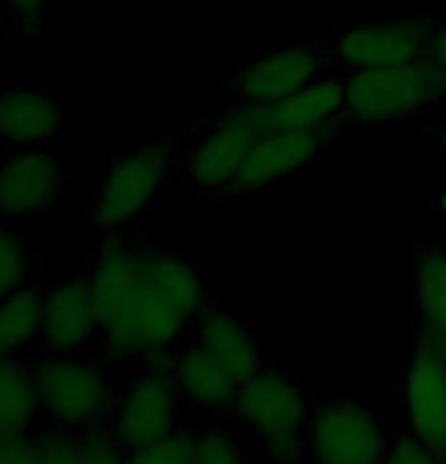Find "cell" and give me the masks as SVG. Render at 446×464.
<instances>
[{"label":"cell","instance_id":"cell-1","mask_svg":"<svg viewBox=\"0 0 446 464\" xmlns=\"http://www.w3.org/2000/svg\"><path fill=\"white\" fill-rule=\"evenodd\" d=\"M89 285L107 362L170 367L182 334L207 310L204 279L189 258L110 231L92 261Z\"/></svg>","mask_w":446,"mask_h":464},{"label":"cell","instance_id":"cell-2","mask_svg":"<svg viewBox=\"0 0 446 464\" xmlns=\"http://www.w3.org/2000/svg\"><path fill=\"white\" fill-rule=\"evenodd\" d=\"M346 76V98L337 134H373L422 116L446 98V70L431 58L398 67L355 70Z\"/></svg>","mask_w":446,"mask_h":464},{"label":"cell","instance_id":"cell-3","mask_svg":"<svg viewBox=\"0 0 446 464\" xmlns=\"http://www.w3.org/2000/svg\"><path fill=\"white\" fill-rule=\"evenodd\" d=\"M313 401L316 395L292 373L267 364L240 385L234 413L267 464H310L307 428Z\"/></svg>","mask_w":446,"mask_h":464},{"label":"cell","instance_id":"cell-4","mask_svg":"<svg viewBox=\"0 0 446 464\" xmlns=\"http://www.w3.org/2000/svg\"><path fill=\"white\" fill-rule=\"evenodd\" d=\"M340 73L328 40H292L256 52L228 82L225 107H270L307 85Z\"/></svg>","mask_w":446,"mask_h":464},{"label":"cell","instance_id":"cell-5","mask_svg":"<svg viewBox=\"0 0 446 464\" xmlns=\"http://www.w3.org/2000/svg\"><path fill=\"white\" fill-rule=\"evenodd\" d=\"M177 161L179 152L173 140H149L110 161V168L101 177L98 198L92 204V222L103 234L131 225L161 195V188L177 170Z\"/></svg>","mask_w":446,"mask_h":464},{"label":"cell","instance_id":"cell-6","mask_svg":"<svg viewBox=\"0 0 446 464\" xmlns=\"http://www.w3.org/2000/svg\"><path fill=\"white\" fill-rule=\"evenodd\" d=\"M43 416L52 425L89 431L101 428L116 407V382L101 362L82 355H46L34 367Z\"/></svg>","mask_w":446,"mask_h":464},{"label":"cell","instance_id":"cell-7","mask_svg":"<svg viewBox=\"0 0 446 464\" xmlns=\"http://www.w3.org/2000/svg\"><path fill=\"white\" fill-rule=\"evenodd\" d=\"M441 22L443 15L437 13H413L404 19L340 24L328 37V46L334 52L340 73L413 64V61L431 58Z\"/></svg>","mask_w":446,"mask_h":464},{"label":"cell","instance_id":"cell-8","mask_svg":"<svg viewBox=\"0 0 446 464\" xmlns=\"http://www.w3.org/2000/svg\"><path fill=\"white\" fill-rule=\"evenodd\" d=\"M310 464H383L392 431L377 410L346 395H316L307 428Z\"/></svg>","mask_w":446,"mask_h":464},{"label":"cell","instance_id":"cell-9","mask_svg":"<svg viewBox=\"0 0 446 464\" xmlns=\"http://www.w3.org/2000/svg\"><path fill=\"white\" fill-rule=\"evenodd\" d=\"M258 137L249 110L222 107L218 116L195 128L189 146L179 152V168L204 198H225Z\"/></svg>","mask_w":446,"mask_h":464},{"label":"cell","instance_id":"cell-10","mask_svg":"<svg viewBox=\"0 0 446 464\" xmlns=\"http://www.w3.org/2000/svg\"><path fill=\"white\" fill-rule=\"evenodd\" d=\"M179 398L182 395L170 367L146 364L119 392L116 407H112L103 428L125 452L161 440V437L177 431Z\"/></svg>","mask_w":446,"mask_h":464},{"label":"cell","instance_id":"cell-11","mask_svg":"<svg viewBox=\"0 0 446 464\" xmlns=\"http://www.w3.org/2000/svg\"><path fill=\"white\" fill-rule=\"evenodd\" d=\"M395 401L401 431L446 452V355L413 346L398 380Z\"/></svg>","mask_w":446,"mask_h":464},{"label":"cell","instance_id":"cell-12","mask_svg":"<svg viewBox=\"0 0 446 464\" xmlns=\"http://www.w3.org/2000/svg\"><path fill=\"white\" fill-rule=\"evenodd\" d=\"M328 130H274L261 134L243 159V168L234 177L228 195H256L261 188L279 186V182L310 170L322 159L331 143Z\"/></svg>","mask_w":446,"mask_h":464},{"label":"cell","instance_id":"cell-13","mask_svg":"<svg viewBox=\"0 0 446 464\" xmlns=\"http://www.w3.org/2000/svg\"><path fill=\"white\" fill-rule=\"evenodd\" d=\"M101 334L89 276H67L43 295L40 343L49 355H80Z\"/></svg>","mask_w":446,"mask_h":464},{"label":"cell","instance_id":"cell-14","mask_svg":"<svg viewBox=\"0 0 446 464\" xmlns=\"http://www.w3.org/2000/svg\"><path fill=\"white\" fill-rule=\"evenodd\" d=\"M67 177L61 164L40 149H22L0 164V216L24 218L46 213L61 200Z\"/></svg>","mask_w":446,"mask_h":464},{"label":"cell","instance_id":"cell-15","mask_svg":"<svg viewBox=\"0 0 446 464\" xmlns=\"http://www.w3.org/2000/svg\"><path fill=\"white\" fill-rule=\"evenodd\" d=\"M346 98V76L331 73L325 80L307 85L292 98L270 103V107L249 110L252 125L258 134H274V130H328L334 134L337 116L344 110Z\"/></svg>","mask_w":446,"mask_h":464},{"label":"cell","instance_id":"cell-16","mask_svg":"<svg viewBox=\"0 0 446 464\" xmlns=\"http://www.w3.org/2000/svg\"><path fill=\"white\" fill-rule=\"evenodd\" d=\"M413 346L446 355V237L422 243L413 256Z\"/></svg>","mask_w":446,"mask_h":464},{"label":"cell","instance_id":"cell-17","mask_svg":"<svg viewBox=\"0 0 446 464\" xmlns=\"http://www.w3.org/2000/svg\"><path fill=\"white\" fill-rule=\"evenodd\" d=\"M170 373L177 380L179 395L195 407L218 410V413H231L238 404L240 382L234 380V373L218 362L216 355H209L204 346L189 343L177 346V353L170 358Z\"/></svg>","mask_w":446,"mask_h":464},{"label":"cell","instance_id":"cell-18","mask_svg":"<svg viewBox=\"0 0 446 464\" xmlns=\"http://www.w3.org/2000/svg\"><path fill=\"white\" fill-rule=\"evenodd\" d=\"M195 340L209 355H216L218 362L228 367L240 385L267 367L256 340V331H252L249 322H243L234 313L207 306L195 322Z\"/></svg>","mask_w":446,"mask_h":464},{"label":"cell","instance_id":"cell-19","mask_svg":"<svg viewBox=\"0 0 446 464\" xmlns=\"http://www.w3.org/2000/svg\"><path fill=\"white\" fill-rule=\"evenodd\" d=\"M64 112L52 94L15 85L0 94V140L15 149L43 146L61 130Z\"/></svg>","mask_w":446,"mask_h":464},{"label":"cell","instance_id":"cell-20","mask_svg":"<svg viewBox=\"0 0 446 464\" xmlns=\"http://www.w3.org/2000/svg\"><path fill=\"white\" fill-rule=\"evenodd\" d=\"M40 413L37 373L19 358H0V440L31 434L40 422Z\"/></svg>","mask_w":446,"mask_h":464},{"label":"cell","instance_id":"cell-21","mask_svg":"<svg viewBox=\"0 0 446 464\" xmlns=\"http://www.w3.org/2000/svg\"><path fill=\"white\" fill-rule=\"evenodd\" d=\"M43 295L37 285H22L0 301V358H15L40 340Z\"/></svg>","mask_w":446,"mask_h":464},{"label":"cell","instance_id":"cell-22","mask_svg":"<svg viewBox=\"0 0 446 464\" xmlns=\"http://www.w3.org/2000/svg\"><path fill=\"white\" fill-rule=\"evenodd\" d=\"M34 274L31 249L24 243L22 234L10 231V227H0V301L6 295H13L15 288L28 285Z\"/></svg>","mask_w":446,"mask_h":464},{"label":"cell","instance_id":"cell-23","mask_svg":"<svg viewBox=\"0 0 446 464\" xmlns=\"http://www.w3.org/2000/svg\"><path fill=\"white\" fill-rule=\"evenodd\" d=\"M195 446L198 434L189 431H173L161 440H152L146 446L125 452V464H195Z\"/></svg>","mask_w":446,"mask_h":464},{"label":"cell","instance_id":"cell-24","mask_svg":"<svg viewBox=\"0 0 446 464\" xmlns=\"http://www.w3.org/2000/svg\"><path fill=\"white\" fill-rule=\"evenodd\" d=\"M195 464H249L247 443L240 440L234 428H204V431H198Z\"/></svg>","mask_w":446,"mask_h":464},{"label":"cell","instance_id":"cell-25","mask_svg":"<svg viewBox=\"0 0 446 464\" xmlns=\"http://www.w3.org/2000/svg\"><path fill=\"white\" fill-rule=\"evenodd\" d=\"M40 464H82V431L52 425L40 437Z\"/></svg>","mask_w":446,"mask_h":464},{"label":"cell","instance_id":"cell-26","mask_svg":"<svg viewBox=\"0 0 446 464\" xmlns=\"http://www.w3.org/2000/svg\"><path fill=\"white\" fill-rule=\"evenodd\" d=\"M383 464H446V452L431 450V446L422 443L413 434L398 431V434H392V443H389Z\"/></svg>","mask_w":446,"mask_h":464},{"label":"cell","instance_id":"cell-27","mask_svg":"<svg viewBox=\"0 0 446 464\" xmlns=\"http://www.w3.org/2000/svg\"><path fill=\"white\" fill-rule=\"evenodd\" d=\"M46 10H49V0H4L6 24H10V34H15V37L37 31Z\"/></svg>","mask_w":446,"mask_h":464},{"label":"cell","instance_id":"cell-28","mask_svg":"<svg viewBox=\"0 0 446 464\" xmlns=\"http://www.w3.org/2000/svg\"><path fill=\"white\" fill-rule=\"evenodd\" d=\"M125 450L107 434V428L82 431V464H125Z\"/></svg>","mask_w":446,"mask_h":464},{"label":"cell","instance_id":"cell-29","mask_svg":"<svg viewBox=\"0 0 446 464\" xmlns=\"http://www.w3.org/2000/svg\"><path fill=\"white\" fill-rule=\"evenodd\" d=\"M0 464H40V437L22 434L0 440Z\"/></svg>","mask_w":446,"mask_h":464},{"label":"cell","instance_id":"cell-30","mask_svg":"<svg viewBox=\"0 0 446 464\" xmlns=\"http://www.w3.org/2000/svg\"><path fill=\"white\" fill-rule=\"evenodd\" d=\"M431 61H437L443 70H446V15L441 22V31H437V40H434V49H431Z\"/></svg>","mask_w":446,"mask_h":464}]
</instances>
